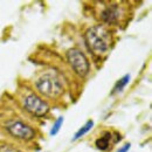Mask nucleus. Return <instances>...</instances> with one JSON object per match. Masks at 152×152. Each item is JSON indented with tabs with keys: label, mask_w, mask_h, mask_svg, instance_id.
I'll return each mask as SVG.
<instances>
[{
	"label": "nucleus",
	"mask_w": 152,
	"mask_h": 152,
	"mask_svg": "<svg viewBox=\"0 0 152 152\" xmlns=\"http://www.w3.org/2000/svg\"><path fill=\"white\" fill-rule=\"evenodd\" d=\"M123 15L122 7L117 4H111L109 6H105L103 11L101 12V19L103 22L108 25H116L121 20Z\"/></svg>",
	"instance_id": "6"
},
{
	"label": "nucleus",
	"mask_w": 152,
	"mask_h": 152,
	"mask_svg": "<svg viewBox=\"0 0 152 152\" xmlns=\"http://www.w3.org/2000/svg\"><path fill=\"white\" fill-rule=\"evenodd\" d=\"M23 105L29 114L35 117H43L49 111V107L47 102H45L41 97H39L35 94H31L27 96L23 101Z\"/></svg>",
	"instance_id": "5"
},
{
	"label": "nucleus",
	"mask_w": 152,
	"mask_h": 152,
	"mask_svg": "<svg viewBox=\"0 0 152 152\" xmlns=\"http://www.w3.org/2000/svg\"><path fill=\"white\" fill-rule=\"evenodd\" d=\"M129 81H130V75L123 76V77L116 83V86L114 87V90H113V94H115V93H121V91L125 88V86L129 83Z\"/></svg>",
	"instance_id": "9"
},
{
	"label": "nucleus",
	"mask_w": 152,
	"mask_h": 152,
	"mask_svg": "<svg viewBox=\"0 0 152 152\" xmlns=\"http://www.w3.org/2000/svg\"><path fill=\"white\" fill-rule=\"evenodd\" d=\"M68 61L76 74L81 77H86L90 72V63L87 56L77 48H72L67 53Z\"/></svg>",
	"instance_id": "3"
},
{
	"label": "nucleus",
	"mask_w": 152,
	"mask_h": 152,
	"mask_svg": "<svg viewBox=\"0 0 152 152\" xmlns=\"http://www.w3.org/2000/svg\"><path fill=\"white\" fill-rule=\"evenodd\" d=\"M84 38L89 50L96 55L105 54L110 49L113 43L111 33L103 25H96L90 27L87 31Z\"/></svg>",
	"instance_id": "1"
},
{
	"label": "nucleus",
	"mask_w": 152,
	"mask_h": 152,
	"mask_svg": "<svg viewBox=\"0 0 152 152\" xmlns=\"http://www.w3.org/2000/svg\"><path fill=\"white\" fill-rule=\"evenodd\" d=\"M111 136H113V134L110 132H105L102 137H99L95 143L96 148H97L98 150H102V151L108 150L109 146H110V142H111V139H113Z\"/></svg>",
	"instance_id": "7"
},
{
	"label": "nucleus",
	"mask_w": 152,
	"mask_h": 152,
	"mask_svg": "<svg viewBox=\"0 0 152 152\" xmlns=\"http://www.w3.org/2000/svg\"><path fill=\"white\" fill-rule=\"evenodd\" d=\"M6 130L13 137L21 139L23 142H31L37 136L35 130L32 126H29L28 124H26L21 121H10V122H7L6 123Z\"/></svg>",
	"instance_id": "4"
},
{
	"label": "nucleus",
	"mask_w": 152,
	"mask_h": 152,
	"mask_svg": "<svg viewBox=\"0 0 152 152\" xmlns=\"http://www.w3.org/2000/svg\"><path fill=\"white\" fill-rule=\"evenodd\" d=\"M0 152H22V151L19 150L18 148H15V146L4 144V145H1V146H0Z\"/></svg>",
	"instance_id": "11"
},
{
	"label": "nucleus",
	"mask_w": 152,
	"mask_h": 152,
	"mask_svg": "<svg viewBox=\"0 0 152 152\" xmlns=\"http://www.w3.org/2000/svg\"><path fill=\"white\" fill-rule=\"evenodd\" d=\"M130 146H131L130 144H125L123 148H121L117 152H128L129 150H130Z\"/></svg>",
	"instance_id": "12"
},
{
	"label": "nucleus",
	"mask_w": 152,
	"mask_h": 152,
	"mask_svg": "<svg viewBox=\"0 0 152 152\" xmlns=\"http://www.w3.org/2000/svg\"><path fill=\"white\" fill-rule=\"evenodd\" d=\"M93 126H94V121H88L77 132L75 133V136H74V138H73V140L75 142V140H77V139H80V138H82L84 134H87V133L89 132L91 129H93Z\"/></svg>",
	"instance_id": "8"
},
{
	"label": "nucleus",
	"mask_w": 152,
	"mask_h": 152,
	"mask_svg": "<svg viewBox=\"0 0 152 152\" xmlns=\"http://www.w3.org/2000/svg\"><path fill=\"white\" fill-rule=\"evenodd\" d=\"M62 124H63V117H58V118L56 119V122L54 123V125L52 126L50 134H52V136H55V134H57V132L60 131V129L62 128Z\"/></svg>",
	"instance_id": "10"
},
{
	"label": "nucleus",
	"mask_w": 152,
	"mask_h": 152,
	"mask_svg": "<svg viewBox=\"0 0 152 152\" xmlns=\"http://www.w3.org/2000/svg\"><path fill=\"white\" fill-rule=\"evenodd\" d=\"M35 86L40 94L48 98H57L63 94V84L60 77L52 72H48L40 76Z\"/></svg>",
	"instance_id": "2"
}]
</instances>
